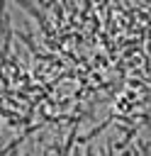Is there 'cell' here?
<instances>
[{"label":"cell","mask_w":151,"mask_h":156,"mask_svg":"<svg viewBox=\"0 0 151 156\" xmlns=\"http://www.w3.org/2000/svg\"><path fill=\"white\" fill-rule=\"evenodd\" d=\"M10 12L2 7V63L10 56V44H12V24H10Z\"/></svg>","instance_id":"6da1fadb"},{"label":"cell","mask_w":151,"mask_h":156,"mask_svg":"<svg viewBox=\"0 0 151 156\" xmlns=\"http://www.w3.org/2000/svg\"><path fill=\"white\" fill-rule=\"evenodd\" d=\"M139 146H141V149H144V151H146V154H149V151H151V144H149V141H144V144H139Z\"/></svg>","instance_id":"7a4b0ae2"}]
</instances>
